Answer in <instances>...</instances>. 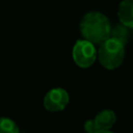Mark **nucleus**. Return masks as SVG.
I'll return each mask as SVG.
<instances>
[{"instance_id": "7", "label": "nucleus", "mask_w": 133, "mask_h": 133, "mask_svg": "<svg viewBox=\"0 0 133 133\" xmlns=\"http://www.w3.org/2000/svg\"><path fill=\"white\" fill-rule=\"evenodd\" d=\"M130 28L126 27L123 24H116L113 27H111V31H110V37L118 41L119 43H122L123 45L126 46V44L128 43V41L130 39Z\"/></svg>"}, {"instance_id": "6", "label": "nucleus", "mask_w": 133, "mask_h": 133, "mask_svg": "<svg viewBox=\"0 0 133 133\" xmlns=\"http://www.w3.org/2000/svg\"><path fill=\"white\" fill-rule=\"evenodd\" d=\"M117 17L121 24L133 28V0H122L117 8Z\"/></svg>"}, {"instance_id": "3", "label": "nucleus", "mask_w": 133, "mask_h": 133, "mask_svg": "<svg viewBox=\"0 0 133 133\" xmlns=\"http://www.w3.org/2000/svg\"><path fill=\"white\" fill-rule=\"evenodd\" d=\"M74 62L81 69L90 68L97 59V49L95 45L86 39H78L72 50Z\"/></svg>"}, {"instance_id": "9", "label": "nucleus", "mask_w": 133, "mask_h": 133, "mask_svg": "<svg viewBox=\"0 0 133 133\" xmlns=\"http://www.w3.org/2000/svg\"><path fill=\"white\" fill-rule=\"evenodd\" d=\"M83 128H84V131H85L86 133H95L96 131H98V129H97V127H96V124H95V122H94V118H92V119H87V121H85Z\"/></svg>"}, {"instance_id": "1", "label": "nucleus", "mask_w": 133, "mask_h": 133, "mask_svg": "<svg viewBox=\"0 0 133 133\" xmlns=\"http://www.w3.org/2000/svg\"><path fill=\"white\" fill-rule=\"evenodd\" d=\"M79 30L84 39L94 45H100L110 37L111 25L104 14L89 11L82 17L79 23Z\"/></svg>"}, {"instance_id": "4", "label": "nucleus", "mask_w": 133, "mask_h": 133, "mask_svg": "<svg viewBox=\"0 0 133 133\" xmlns=\"http://www.w3.org/2000/svg\"><path fill=\"white\" fill-rule=\"evenodd\" d=\"M70 102L69 92L61 87L50 89L43 99L44 108L50 112H58L63 110Z\"/></svg>"}, {"instance_id": "10", "label": "nucleus", "mask_w": 133, "mask_h": 133, "mask_svg": "<svg viewBox=\"0 0 133 133\" xmlns=\"http://www.w3.org/2000/svg\"><path fill=\"white\" fill-rule=\"evenodd\" d=\"M95 133H115V132H113L111 130H98Z\"/></svg>"}, {"instance_id": "8", "label": "nucleus", "mask_w": 133, "mask_h": 133, "mask_svg": "<svg viewBox=\"0 0 133 133\" xmlns=\"http://www.w3.org/2000/svg\"><path fill=\"white\" fill-rule=\"evenodd\" d=\"M0 133H20V129L16 122L9 117H0Z\"/></svg>"}, {"instance_id": "5", "label": "nucleus", "mask_w": 133, "mask_h": 133, "mask_svg": "<svg viewBox=\"0 0 133 133\" xmlns=\"http://www.w3.org/2000/svg\"><path fill=\"white\" fill-rule=\"evenodd\" d=\"M94 122L98 130H110L116 122V114L111 109H103L96 114Z\"/></svg>"}, {"instance_id": "2", "label": "nucleus", "mask_w": 133, "mask_h": 133, "mask_svg": "<svg viewBox=\"0 0 133 133\" xmlns=\"http://www.w3.org/2000/svg\"><path fill=\"white\" fill-rule=\"evenodd\" d=\"M97 58L104 69L115 70L121 66L124 61L125 45L112 37H108L99 45V49L97 50Z\"/></svg>"}]
</instances>
